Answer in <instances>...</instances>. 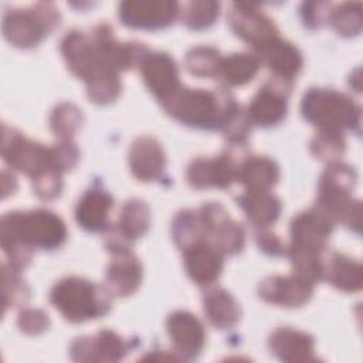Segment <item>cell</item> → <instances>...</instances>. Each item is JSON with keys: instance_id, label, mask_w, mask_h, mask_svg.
<instances>
[{"instance_id": "8fae6325", "label": "cell", "mask_w": 363, "mask_h": 363, "mask_svg": "<svg viewBox=\"0 0 363 363\" xmlns=\"http://www.w3.org/2000/svg\"><path fill=\"white\" fill-rule=\"evenodd\" d=\"M177 14L176 1H123L119 7L122 23L132 28H162L172 24Z\"/></svg>"}, {"instance_id": "d6a6232c", "label": "cell", "mask_w": 363, "mask_h": 363, "mask_svg": "<svg viewBox=\"0 0 363 363\" xmlns=\"http://www.w3.org/2000/svg\"><path fill=\"white\" fill-rule=\"evenodd\" d=\"M343 132L336 130H319L316 138L311 143L313 155L322 160H337L345 152Z\"/></svg>"}, {"instance_id": "30bf717a", "label": "cell", "mask_w": 363, "mask_h": 363, "mask_svg": "<svg viewBox=\"0 0 363 363\" xmlns=\"http://www.w3.org/2000/svg\"><path fill=\"white\" fill-rule=\"evenodd\" d=\"M291 81L274 77L254 96L247 112L251 123L259 126L278 125L286 115V99Z\"/></svg>"}, {"instance_id": "ac0fdd59", "label": "cell", "mask_w": 363, "mask_h": 363, "mask_svg": "<svg viewBox=\"0 0 363 363\" xmlns=\"http://www.w3.org/2000/svg\"><path fill=\"white\" fill-rule=\"evenodd\" d=\"M238 167L227 153L214 159H197L189 166L187 180L196 189H227L237 180Z\"/></svg>"}, {"instance_id": "5bb4252c", "label": "cell", "mask_w": 363, "mask_h": 363, "mask_svg": "<svg viewBox=\"0 0 363 363\" xmlns=\"http://www.w3.org/2000/svg\"><path fill=\"white\" fill-rule=\"evenodd\" d=\"M332 225L333 221L318 208L298 214L291 223L292 242L289 248L322 252Z\"/></svg>"}, {"instance_id": "60d3db41", "label": "cell", "mask_w": 363, "mask_h": 363, "mask_svg": "<svg viewBox=\"0 0 363 363\" xmlns=\"http://www.w3.org/2000/svg\"><path fill=\"white\" fill-rule=\"evenodd\" d=\"M257 241H258L259 248H262V251H265V252H269L272 255H282L285 252L284 245L279 241V238L271 233L258 234Z\"/></svg>"}, {"instance_id": "d590c367", "label": "cell", "mask_w": 363, "mask_h": 363, "mask_svg": "<svg viewBox=\"0 0 363 363\" xmlns=\"http://www.w3.org/2000/svg\"><path fill=\"white\" fill-rule=\"evenodd\" d=\"M218 3L214 1H193L187 4L184 11V21L193 30L208 27L218 14Z\"/></svg>"}, {"instance_id": "52a82bcc", "label": "cell", "mask_w": 363, "mask_h": 363, "mask_svg": "<svg viewBox=\"0 0 363 363\" xmlns=\"http://www.w3.org/2000/svg\"><path fill=\"white\" fill-rule=\"evenodd\" d=\"M60 23L58 10L37 4L33 10H13L3 18L4 37L16 47H34Z\"/></svg>"}, {"instance_id": "484cf974", "label": "cell", "mask_w": 363, "mask_h": 363, "mask_svg": "<svg viewBox=\"0 0 363 363\" xmlns=\"http://www.w3.org/2000/svg\"><path fill=\"white\" fill-rule=\"evenodd\" d=\"M248 220L259 228L274 224L281 213V201L269 191H247L237 199Z\"/></svg>"}, {"instance_id": "277c9868", "label": "cell", "mask_w": 363, "mask_h": 363, "mask_svg": "<svg viewBox=\"0 0 363 363\" xmlns=\"http://www.w3.org/2000/svg\"><path fill=\"white\" fill-rule=\"evenodd\" d=\"M354 184V170L343 163L332 162L319 180L316 208L333 223L342 221L349 228L359 231L362 224V206L360 201L352 199Z\"/></svg>"}, {"instance_id": "3957f363", "label": "cell", "mask_w": 363, "mask_h": 363, "mask_svg": "<svg viewBox=\"0 0 363 363\" xmlns=\"http://www.w3.org/2000/svg\"><path fill=\"white\" fill-rule=\"evenodd\" d=\"M159 102L169 115L182 123L201 129L223 128L228 115L238 106L225 94L218 96L206 89H189L183 84Z\"/></svg>"}, {"instance_id": "7c38bea8", "label": "cell", "mask_w": 363, "mask_h": 363, "mask_svg": "<svg viewBox=\"0 0 363 363\" xmlns=\"http://www.w3.org/2000/svg\"><path fill=\"white\" fill-rule=\"evenodd\" d=\"M167 332L173 342L177 360L194 359L204 346L206 332L201 322L191 313L177 311L167 319Z\"/></svg>"}, {"instance_id": "44dd1931", "label": "cell", "mask_w": 363, "mask_h": 363, "mask_svg": "<svg viewBox=\"0 0 363 363\" xmlns=\"http://www.w3.org/2000/svg\"><path fill=\"white\" fill-rule=\"evenodd\" d=\"M129 166L135 177L143 182L160 179L166 166V156L159 142L149 136L133 142L129 152Z\"/></svg>"}, {"instance_id": "d6986e66", "label": "cell", "mask_w": 363, "mask_h": 363, "mask_svg": "<svg viewBox=\"0 0 363 363\" xmlns=\"http://www.w3.org/2000/svg\"><path fill=\"white\" fill-rule=\"evenodd\" d=\"M140 72L157 101L180 85L177 65L174 60L164 52H147L140 61Z\"/></svg>"}, {"instance_id": "e575fe53", "label": "cell", "mask_w": 363, "mask_h": 363, "mask_svg": "<svg viewBox=\"0 0 363 363\" xmlns=\"http://www.w3.org/2000/svg\"><path fill=\"white\" fill-rule=\"evenodd\" d=\"M332 24L342 35H356L362 28V10L360 4L346 3L337 10L332 11Z\"/></svg>"}, {"instance_id": "ffe728a7", "label": "cell", "mask_w": 363, "mask_h": 363, "mask_svg": "<svg viewBox=\"0 0 363 363\" xmlns=\"http://www.w3.org/2000/svg\"><path fill=\"white\" fill-rule=\"evenodd\" d=\"M113 258L106 271V289L115 296L135 292L142 279V267L129 248L112 251Z\"/></svg>"}, {"instance_id": "4316f807", "label": "cell", "mask_w": 363, "mask_h": 363, "mask_svg": "<svg viewBox=\"0 0 363 363\" xmlns=\"http://www.w3.org/2000/svg\"><path fill=\"white\" fill-rule=\"evenodd\" d=\"M203 305L208 320L218 329H230L240 320L241 309L238 302L231 294L221 288L207 292Z\"/></svg>"}, {"instance_id": "74e56055", "label": "cell", "mask_w": 363, "mask_h": 363, "mask_svg": "<svg viewBox=\"0 0 363 363\" xmlns=\"http://www.w3.org/2000/svg\"><path fill=\"white\" fill-rule=\"evenodd\" d=\"M61 187H62V180H61V172L58 170H50L34 180L35 194L45 200H51L57 197L61 191Z\"/></svg>"}, {"instance_id": "cb8c5ba5", "label": "cell", "mask_w": 363, "mask_h": 363, "mask_svg": "<svg viewBox=\"0 0 363 363\" xmlns=\"http://www.w3.org/2000/svg\"><path fill=\"white\" fill-rule=\"evenodd\" d=\"M113 199L101 189L88 190L78 201L75 208L77 223L88 231H102L109 227V210Z\"/></svg>"}, {"instance_id": "7a4b0ae2", "label": "cell", "mask_w": 363, "mask_h": 363, "mask_svg": "<svg viewBox=\"0 0 363 363\" xmlns=\"http://www.w3.org/2000/svg\"><path fill=\"white\" fill-rule=\"evenodd\" d=\"M61 52L68 68L86 82L88 96L95 104H109L121 92L118 72L104 60L94 38L71 31L61 43Z\"/></svg>"}, {"instance_id": "8d00e7d4", "label": "cell", "mask_w": 363, "mask_h": 363, "mask_svg": "<svg viewBox=\"0 0 363 363\" xmlns=\"http://www.w3.org/2000/svg\"><path fill=\"white\" fill-rule=\"evenodd\" d=\"M52 163L58 172L69 170L78 160V149L71 140H61L58 145L51 147Z\"/></svg>"}, {"instance_id": "6da1fadb", "label": "cell", "mask_w": 363, "mask_h": 363, "mask_svg": "<svg viewBox=\"0 0 363 363\" xmlns=\"http://www.w3.org/2000/svg\"><path fill=\"white\" fill-rule=\"evenodd\" d=\"M1 247L16 269L30 264L35 247L52 250L67 238L64 221L48 210L13 211L1 217Z\"/></svg>"}, {"instance_id": "ab89813d", "label": "cell", "mask_w": 363, "mask_h": 363, "mask_svg": "<svg viewBox=\"0 0 363 363\" xmlns=\"http://www.w3.org/2000/svg\"><path fill=\"white\" fill-rule=\"evenodd\" d=\"M325 3H318V11H316V3H306L303 4L305 10L302 11L305 24L309 27H319L326 17H329V11H322L320 9L323 7Z\"/></svg>"}, {"instance_id": "4fadbf2b", "label": "cell", "mask_w": 363, "mask_h": 363, "mask_svg": "<svg viewBox=\"0 0 363 363\" xmlns=\"http://www.w3.org/2000/svg\"><path fill=\"white\" fill-rule=\"evenodd\" d=\"M228 20L237 35L250 43L255 50L279 37L274 23L259 13L254 4H234Z\"/></svg>"}, {"instance_id": "4dcf8cb0", "label": "cell", "mask_w": 363, "mask_h": 363, "mask_svg": "<svg viewBox=\"0 0 363 363\" xmlns=\"http://www.w3.org/2000/svg\"><path fill=\"white\" fill-rule=\"evenodd\" d=\"M217 50L210 47H197L187 54L186 67L197 77H217L221 64Z\"/></svg>"}, {"instance_id": "9a60e30c", "label": "cell", "mask_w": 363, "mask_h": 363, "mask_svg": "<svg viewBox=\"0 0 363 363\" xmlns=\"http://www.w3.org/2000/svg\"><path fill=\"white\" fill-rule=\"evenodd\" d=\"M183 250L189 277L199 285H208L217 279L223 269V252L208 240L199 238Z\"/></svg>"}, {"instance_id": "f546056e", "label": "cell", "mask_w": 363, "mask_h": 363, "mask_svg": "<svg viewBox=\"0 0 363 363\" xmlns=\"http://www.w3.org/2000/svg\"><path fill=\"white\" fill-rule=\"evenodd\" d=\"M149 227V207L140 200H129L121 211L119 233L130 240L145 234Z\"/></svg>"}, {"instance_id": "603a6c76", "label": "cell", "mask_w": 363, "mask_h": 363, "mask_svg": "<svg viewBox=\"0 0 363 363\" xmlns=\"http://www.w3.org/2000/svg\"><path fill=\"white\" fill-rule=\"evenodd\" d=\"M313 339L303 332L281 328L269 336V349L282 362L303 363L316 360L313 356Z\"/></svg>"}, {"instance_id": "836d02e7", "label": "cell", "mask_w": 363, "mask_h": 363, "mask_svg": "<svg viewBox=\"0 0 363 363\" xmlns=\"http://www.w3.org/2000/svg\"><path fill=\"white\" fill-rule=\"evenodd\" d=\"M3 271V303L7 309L9 306H17L26 302L28 298V289L18 275V269L13 265L1 267Z\"/></svg>"}, {"instance_id": "2e32d148", "label": "cell", "mask_w": 363, "mask_h": 363, "mask_svg": "<svg viewBox=\"0 0 363 363\" xmlns=\"http://www.w3.org/2000/svg\"><path fill=\"white\" fill-rule=\"evenodd\" d=\"M313 284L298 274L289 277H268L258 288L259 296L274 305L285 308L301 306L311 298Z\"/></svg>"}, {"instance_id": "5b68a950", "label": "cell", "mask_w": 363, "mask_h": 363, "mask_svg": "<svg viewBox=\"0 0 363 363\" xmlns=\"http://www.w3.org/2000/svg\"><path fill=\"white\" fill-rule=\"evenodd\" d=\"M50 301L67 320L74 323L99 318L111 308L108 289L78 277L64 278L57 282L51 291Z\"/></svg>"}, {"instance_id": "7402d4cb", "label": "cell", "mask_w": 363, "mask_h": 363, "mask_svg": "<svg viewBox=\"0 0 363 363\" xmlns=\"http://www.w3.org/2000/svg\"><path fill=\"white\" fill-rule=\"evenodd\" d=\"M255 57L269 67L275 72V77L288 81H292L302 68V55L298 48L279 37L257 48Z\"/></svg>"}, {"instance_id": "e0dca14e", "label": "cell", "mask_w": 363, "mask_h": 363, "mask_svg": "<svg viewBox=\"0 0 363 363\" xmlns=\"http://www.w3.org/2000/svg\"><path fill=\"white\" fill-rule=\"evenodd\" d=\"M126 343L112 330H101L96 336H82L71 345L75 362H118L126 354Z\"/></svg>"}, {"instance_id": "9c48e42d", "label": "cell", "mask_w": 363, "mask_h": 363, "mask_svg": "<svg viewBox=\"0 0 363 363\" xmlns=\"http://www.w3.org/2000/svg\"><path fill=\"white\" fill-rule=\"evenodd\" d=\"M204 238L213 242L223 254H235L244 245V230L233 221L218 203H207L199 210Z\"/></svg>"}, {"instance_id": "f35d334b", "label": "cell", "mask_w": 363, "mask_h": 363, "mask_svg": "<svg viewBox=\"0 0 363 363\" xmlns=\"http://www.w3.org/2000/svg\"><path fill=\"white\" fill-rule=\"evenodd\" d=\"M18 326L28 335H38L47 330L50 326V319L47 313L40 309H26L18 316Z\"/></svg>"}, {"instance_id": "f1b7e54d", "label": "cell", "mask_w": 363, "mask_h": 363, "mask_svg": "<svg viewBox=\"0 0 363 363\" xmlns=\"http://www.w3.org/2000/svg\"><path fill=\"white\" fill-rule=\"evenodd\" d=\"M259 68V60L255 55L240 52L221 60L217 77L227 85H244L251 81Z\"/></svg>"}, {"instance_id": "1f68e13d", "label": "cell", "mask_w": 363, "mask_h": 363, "mask_svg": "<svg viewBox=\"0 0 363 363\" xmlns=\"http://www.w3.org/2000/svg\"><path fill=\"white\" fill-rule=\"evenodd\" d=\"M81 125V111L71 104H61L51 115V129L61 140H71Z\"/></svg>"}, {"instance_id": "8992f818", "label": "cell", "mask_w": 363, "mask_h": 363, "mask_svg": "<svg viewBox=\"0 0 363 363\" xmlns=\"http://www.w3.org/2000/svg\"><path fill=\"white\" fill-rule=\"evenodd\" d=\"M303 118L316 125L319 130H336L360 128V106L343 94L333 89H309L301 105Z\"/></svg>"}, {"instance_id": "83f0119b", "label": "cell", "mask_w": 363, "mask_h": 363, "mask_svg": "<svg viewBox=\"0 0 363 363\" xmlns=\"http://www.w3.org/2000/svg\"><path fill=\"white\" fill-rule=\"evenodd\" d=\"M323 277L345 292H356L362 288L360 264L339 252H333L328 262H323Z\"/></svg>"}, {"instance_id": "ba28073f", "label": "cell", "mask_w": 363, "mask_h": 363, "mask_svg": "<svg viewBox=\"0 0 363 363\" xmlns=\"http://www.w3.org/2000/svg\"><path fill=\"white\" fill-rule=\"evenodd\" d=\"M3 159L14 169L24 172L34 180L50 170H57L52 163L51 149L28 140L20 132L3 126Z\"/></svg>"}, {"instance_id": "d4e9b609", "label": "cell", "mask_w": 363, "mask_h": 363, "mask_svg": "<svg viewBox=\"0 0 363 363\" xmlns=\"http://www.w3.org/2000/svg\"><path fill=\"white\" fill-rule=\"evenodd\" d=\"M279 169L268 157H248L238 167L237 180L241 182L247 191H269L278 182Z\"/></svg>"}]
</instances>
